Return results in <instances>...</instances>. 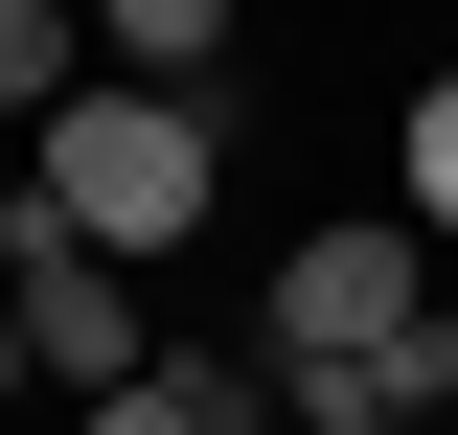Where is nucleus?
<instances>
[{"label":"nucleus","mask_w":458,"mask_h":435,"mask_svg":"<svg viewBox=\"0 0 458 435\" xmlns=\"http://www.w3.org/2000/svg\"><path fill=\"white\" fill-rule=\"evenodd\" d=\"M23 207L69 229V252H114V275H161L183 229L229 207V92H138V69H92V92L23 138Z\"/></svg>","instance_id":"obj_1"},{"label":"nucleus","mask_w":458,"mask_h":435,"mask_svg":"<svg viewBox=\"0 0 458 435\" xmlns=\"http://www.w3.org/2000/svg\"><path fill=\"white\" fill-rule=\"evenodd\" d=\"M92 92V0H0V138H47Z\"/></svg>","instance_id":"obj_4"},{"label":"nucleus","mask_w":458,"mask_h":435,"mask_svg":"<svg viewBox=\"0 0 458 435\" xmlns=\"http://www.w3.org/2000/svg\"><path fill=\"white\" fill-rule=\"evenodd\" d=\"M0 252H23V183H0Z\"/></svg>","instance_id":"obj_7"},{"label":"nucleus","mask_w":458,"mask_h":435,"mask_svg":"<svg viewBox=\"0 0 458 435\" xmlns=\"http://www.w3.org/2000/svg\"><path fill=\"white\" fill-rule=\"evenodd\" d=\"M23 389H47V367H23V321H0V413H23Z\"/></svg>","instance_id":"obj_6"},{"label":"nucleus","mask_w":458,"mask_h":435,"mask_svg":"<svg viewBox=\"0 0 458 435\" xmlns=\"http://www.w3.org/2000/svg\"><path fill=\"white\" fill-rule=\"evenodd\" d=\"M436 321V252H412V207H321L276 252V344H252V367H276V413H321L344 435V389L390 367V344Z\"/></svg>","instance_id":"obj_2"},{"label":"nucleus","mask_w":458,"mask_h":435,"mask_svg":"<svg viewBox=\"0 0 458 435\" xmlns=\"http://www.w3.org/2000/svg\"><path fill=\"white\" fill-rule=\"evenodd\" d=\"M92 23H114V0H92Z\"/></svg>","instance_id":"obj_9"},{"label":"nucleus","mask_w":458,"mask_h":435,"mask_svg":"<svg viewBox=\"0 0 458 435\" xmlns=\"http://www.w3.org/2000/svg\"><path fill=\"white\" fill-rule=\"evenodd\" d=\"M229 23H252V0H229Z\"/></svg>","instance_id":"obj_8"},{"label":"nucleus","mask_w":458,"mask_h":435,"mask_svg":"<svg viewBox=\"0 0 458 435\" xmlns=\"http://www.w3.org/2000/svg\"><path fill=\"white\" fill-rule=\"evenodd\" d=\"M390 207H412V252H458V69L390 115Z\"/></svg>","instance_id":"obj_5"},{"label":"nucleus","mask_w":458,"mask_h":435,"mask_svg":"<svg viewBox=\"0 0 458 435\" xmlns=\"http://www.w3.org/2000/svg\"><path fill=\"white\" fill-rule=\"evenodd\" d=\"M0 321H23V367H47L69 413H92V389H138V367H161V344H138V275H114V252H69L47 207H23V252H0Z\"/></svg>","instance_id":"obj_3"}]
</instances>
